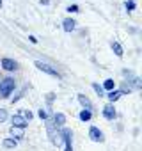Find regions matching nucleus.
Listing matches in <instances>:
<instances>
[{
  "mask_svg": "<svg viewBox=\"0 0 142 151\" xmlns=\"http://www.w3.org/2000/svg\"><path fill=\"white\" fill-rule=\"evenodd\" d=\"M16 89V80L7 77L0 82V98H9V94Z\"/></svg>",
  "mask_w": 142,
  "mask_h": 151,
  "instance_id": "1",
  "label": "nucleus"
},
{
  "mask_svg": "<svg viewBox=\"0 0 142 151\" xmlns=\"http://www.w3.org/2000/svg\"><path fill=\"white\" fill-rule=\"evenodd\" d=\"M36 68H37V69H41V71H43V73H46V75H52V77H57V78H60V75H59V71H57L55 68H52L50 64H46V62L36 60Z\"/></svg>",
  "mask_w": 142,
  "mask_h": 151,
  "instance_id": "2",
  "label": "nucleus"
},
{
  "mask_svg": "<svg viewBox=\"0 0 142 151\" xmlns=\"http://www.w3.org/2000/svg\"><path fill=\"white\" fill-rule=\"evenodd\" d=\"M60 133H62V144L66 146L64 151H73V146H71V142H73V132L67 130V128H64Z\"/></svg>",
  "mask_w": 142,
  "mask_h": 151,
  "instance_id": "3",
  "label": "nucleus"
},
{
  "mask_svg": "<svg viewBox=\"0 0 142 151\" xmlns=\"http://www.w3.org/2000/svg\"><path fill=\"white\" fill-rule=\"evenodd\" d=\"M89 139L94 142H103V132L96 126H91L89 128Z\"/></svg>",
  "mask_w": 142,
  "mask_h": 151,
  "instance_id": "4",
  "label": "nucleus"
},
{
  "mask_svg": "<svg viewBox=\"0 0 142 151\" xmlns=\"http://www.w3.org/2000/svg\"><path fill=\"white\" fill-rule=\"evenodd\" d=\"M2 68H4L6 71H14V69L18 68V64H16V60H13V59H9V57H4V59H2Z\"/></svg>",
  "mask_w": 142,
  "mask_h": 151,
  "instance_id": "5",
  "label": "nucleus"
},
{
  "mask_svg": "<svg viewBox=\"0 0 142 151\" xmlns=\"http://www.w3.org/2000/svg\"><path fill=\"white\" fill-rule=\"evenodd\" d=\"M115 109H114V105H105L103 107V117L105 119H108V121H112V119H115Z\"/></svg>",
  "mask_w": 142,
  "mask_h": 151,
  "instance_id": "6",
  "label": "nucleus"
},
{
  "mask_svg": "<svg viewBox=\"0 0 142 151\" xmlns=\"http://www.w3.org/2000/svg\"><path fill=\"white\" fill-rule=\"evenodd\" d=\"M27 124H29V121H27L25 117H22L20 114L13 116V126H14V128H22V130H23V128H25Z\"/></svg>",
  "mask_w": 142,
  "mask_h": 151,
  "instance_id": "7",
  "label": "nucleus"
},
{
  "mask_svg": "<svg viewBox=\"0 0 142 151\" xmlns=\"http://www.w3.org/2000/svg\"><path fill=\"white\" fill-rule=\"evenodd\" d=\"M78 101H80V105L84 107V110H93V103H91V100H89L85 94H78Z\"/></svg>",
  "mask_w": 142,
  "mask_h": 151,
  "instance_id": "8",
  "label": "nucleus"
},
{
  "mask_svg": "<svg viewBox=\"0 0 142 151\" xmlns=\"http://www.w3.org/2000/svg\"><path fill=\"white\" fill-rule=\"evenodd\" d=\"M75 27H77V22H75V20H71V18H66V20L62 22V29H64L66 32L75 30Z\"/></svg>",
  "mask_w": 142,
  "mask_h": 151,
  "instance_id": "9",
  "label": "nucleus"
},
{
  "mask_svg": "<svg viewBox=\"0 0 142 151\" xmlns=\"http://www.w3.org/2000/svg\"><path fill=\"white\" fill-rule=\"evenodd\" d=\"M52 121H53V124H55V126H62V124L66 123V116H64V114H60V112H57V114L53 116V119H52Z\"/></svg>",
  "mask_w": 142,
  "mask_h": 151,
  "instance_id": "10",
  "label": "nucleus"
},
{
  "mask_svg": "<svg viewBox=\"0 0 142 151\" xmlns=\"http://www.w3.org/2000/svg\"><path fill=\"white\" fill-rule=\"evenodd\" d=\"M110 46H112V50H114V53H115L117 57H123V46H121L117 41H112V45H110Z\"/></svg>",
  "mask_w": 142,
  "mask_h": 151,
  "instance_id": "11",
  "label": "nucleus"
},
{
  "mask_svg": "<svg viewBox=\"0 0 142 151\" xmlns=\"http://www.w3.org/2000/svg\"><path fill=\"white\" fill-rule=\"evenodd\" d=\"M9 132H11V135L14 137V140H16V139H23V130H22V128H14V126H11Z\"/></svg>",
  "mask_w": 142,
  "mask_h": 151,
  "instance_id": "12",
  "label": "nucleus"
},
{
  "mask_svg": "<svg viewBox=\"0 0 142 151\" xmlns=\"http://www.w3.org/2000/svg\"><path fill=\"white\" fill-rule=\"evenodd\" d=\"M101 87H103V91L107 89V91L110 93V91H114V87H115V84H114V80H112V78H107V80L103 82V86H101Z\"/></svg>",
  "mask_w": 142,
  "mask_h": 151,
  "instance_id": "13",
  "label": "nucleus"
},
{
  "mask_svg": "<svg viewBox=\"0 0 142 151\" xmlns=\"http://www.w3.org/2000/svg\"><path fill=\"white\" fill-rule=\"evenodd\" d=\"M4 147H7V149H13V147H16V144H18V140H14V139H4Z\"/></svg>",
  "mask_w": 142,
  "mask_h": 151,
  "instance_id": "14",
  "label": "nucleus"
},
{
  "mask_svg": "<svg viewBox=\"0 0 142 151\" xmlns=\"http://www.w3.org/2000/svg\"><path fill=\"white\" fill-rule=\"evenodd\" d=\"M107 98H108V100L114 103V101H117V100L121 98V93H119V91H110V93L107 94Z\"/></svg>",
  "mask_w": 142,
  "mask_h": 151,
  "instance_id": "15",
  "label": "nucleus"
},
{
  "mask_svg": "<svg viewBox=\"0 0 142 151\" xmlns=\"http://www.w3.org/2000/svg\"><path fill=\"white\" fill-rule=\"evenodd\" d=\"M78 117H80V121H89V119L93 117V112H91V110H82Z\"/></svg>",
  "mask_w": 142,
  "mask_h": 151,
  "instance_id": "16",
  "label": "nucleus"
},
{
  "mask_svg": "<svg viewBox=\"0 0 142 151\" xmlns=\"http://www.w3.org/2000/svg\"><path fill=\"white\" fill-rule=\"evenodd\" d=\"M121 94H124V93H131V86L128 84V82H123L121 84V91H119Z\"/></svg>",
  "mask_w": 142,
  "mask_h": 151,
  "instance_id": "17",
  "label": "nucleus"
},
{
  "mask_svg": "<svg viewBox=\"0 0 142 151\" xmlns=\"http://www.w3.org/2000/svg\"><path fill=\"white\" fill-rule=\"evenodd\" d=\"M124 7H126V11H133V9L137 7V4L133 2V0H126V2H124Z\"/></svg>",
  "mask_w": 142,
  "mask_h": 151,
  "instance_id": "18",
  "label": "nucleus"
},
{
  "mask_svg": "<svg viewBox=\"0 0 142 151\" xmlns=\"http://www.w3.org/2000/svg\"><path fill=\"white\" fill-rule=\"evenodd\" d=\"M93 89L98 93V96H103V94H105V91H103V87H101L100 84H93Z\"/></svg>",
  "mask_w": 142,
  "mask_h": 151,
  "instance_id": "19",
  "label": "nucleus"
},
{
  "mask_svg": "<svg viewBox=\"0 0 142 151\" xmlns=\"http://www.w3.org/2000/svg\"><path fill=\"white\" fill-rule=\"evenodd\" d=\"M131 86H133L135 89H140V87H142V84H140V78H137V77H135V78L131 80ZM133 87H131V89H133Z\"/></svg>",
  "mask_w": 142,
  "mask_h": 151,
  "instance_id": "20",
  "label": "nucleus"
},
{
  "mask_svg": "<svg viewBox=\"0 0 142 151\" xmlns=\"http://www.w3.org/2000/svg\"><path fill=\"white\" fill-rule=\"evenodd\" d=\"M7 119V110L6 109H0V123H4Z\"/></svg>",
  "mask_w": 142,
  "mask_h": 151,
  "instance_id": "21",
  "label": "nucleus"
},
{
  "mask_svg": "<svg viewBox=\"0 0 142 151\" xmlns=\"http://www.w3.org/2000/svg\"><path fill=\"white\" fill-rule=\"evenodd\" d=\"M20 116H22V117H25L27 121H30V119H32V112H30V110H23Z\"/></svg>",
  "mask_w": 142,
  "mask_h": 151,
  "instance_id": "22",
  "label": "nucleus"
},
{
  "mask_svg": "<svg viewBox=\"0 0 142 151\" xmlns=\"http://www.w3.org/2000/svg\"><path fill=\"white\" fill-rule=\"evenodd\" d=\"M37 116H39V117H41V119H44V121H46V119H48V112H46V110H43V109H41V110H39V112H37Z\"/></svg>",
  "mask_w": 142,
  "mask_h": 151,
  "instance_id": "23",
  "label": "nucleus"
},
{
  "mask_svg": "<svg viewBox=\"0 0 142 151\" xmlns=\"http://www.w3.org/2000/svg\"><path fill=\"white\" fill-rule=\"evenodd\" d=\"M66 11H69V13H78L80 9H78V6H69V7H67Z\"/></svg>",
  "mask_w": 142,
  "mask_h": 151,
  "instance_id": "24",
  "label": "nucleus"
},
{
  "mask_svg": "<svg viewBox=\"0 0 142 151\" xmlns=\"http://www.w3.org/2000/svg\"><path fill=\"white\" fill-rule=\"evenodd\" d=\"M53 96H55V94H53V93H50V94H48V96H46V100H48V103H52V101H53Z\"/></svg>",
  "mask_w": 142,
  "mask_h": 151,
  "instance_id": "25",
  "label": "nucleus"
},
{
  "mask_svg": "<svg viewBox=\"0 0 142 151\" xmlns=\"http://www.w3.org/2000/svg\"><path fill=\"white\" fill-rule=\"evenodd\" d=\"M29 41H30V43H37V39H36V36H29Z\"/></svg>",
  "mask_w": 142,
  "mask_h": 151,
  "instance_id": "26",
  "label": "nucleus"
},
{
  "mask_svg": "<svg viewBox=\"0 0 142 151\" xmlns=\"http://www.w3.org/2000/svg\"><path fill=\"white\" fill-rule=\"evenodd\" d=\"M39 2H41V6H48V4H50V0H39Z\"/></svg>",
  "mask_w": 142,
  "mask_h": 151,
  "instance_id": "27",
  "label": "nucleus"
},
{
  "mask_svg": "<svg viewBox=\"0 0 142 151\" xmlns=\"http://www.w3.org/2000/svg\"><path fill=\"white\" fill-rule=\"evenodd\" d=\"M0 6H2V0H0Z\"/></svg>",
  "mask_w": 142,
  "mask_h": 151,
  "instance_id": "28",
  "label": "nucleus"
}]
</instances>
